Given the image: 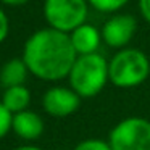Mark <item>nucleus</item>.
I'll list each match as a JSON object with an SVG mask.
<instances>
[{"instance_id": "14", "label": "nucleus", "mask_w": 150, "mask_h": 150, "mask_svg": "<svg viewBox=\"0 0 150 150\" xmlns=\"http://www.w3.org/2000/svg\"><path fill=\"white\" fill-rule=\"evenodd\" d=\"M13 126V115L4 107V103L0 102V139L10 131V127Z\"/></svg>"}, {"instance_id": "5", "label": "nucleus", "mask_w": 150, "mask_h": 150, "mask_svg": "<svg viewBox=\"0 0 150 150\" xmlns=\"http://www.w3.org/2000/svg\"><path fill=\"white\" fill-rule=\"evenodd\" d=\"M111 150H150V121L131 116L120 121L108 137Z\"/></svg>"}, {"instance_id": "9", "label": "nucleus", "mask_w": 150, "mask_h": 150, "mask_svg": "<svg viewBox=\"0 0 150 150\" xmlns=\"http://www.w3.org/2000/svg\"><path fill=\"white\" fill-rule=\"evenodd\" d=\"M13 131L26 140H34L44 132V121L34 111H21L13 116Z\"/></svg>"}, {"instance_id": "4", "label": "nucleus", "mask_w": 150, "mask_h": 150, "mask_svg": "<svg viewBox=\"0 0 150 150\" xmlns=\"http://www.w3.org/2000/svg\"><path fill=\"white\" fill-rule=\"evenodd\" d=\"M87 13V0H45L44 4V16L50 28L65 34L86 24Z\"/></svg>"}, {"instance_id": "8", "label": "nucleus", "mask_w": 150, "mask_h": 150, "mask_svg": "<svg viewBox=\"0 0 150 150\" xmlns=\"http://www.w3.org/2000/svg\"><path fill=\"white\" fill-rule=\"evenodd\" d=\"M71 44L74 47L78 57L81 55H92L97 53L98 47L102 42V33L92 24H82L78 29H74L69 34Z\"/></svg>"}, {"instance_id": "17", "label": "nucleus", "mask_w": 150, "mask_h": 150, "mask_svg": "<svg viewBox=\"0 0 150 150\" xmlns=\"http://www.w3.org/2000/svg\"><path fill=\"white\" fill-rule=\"evenodd\" d=\"M4 4H7V5H11V7H18V5H23V4H26L28 0H2Z\"/></svg>"}, {"instance_id": "10", "label": "nucleus", "mask_w": 150, "mask_h": 150, "mask_svg": "<svg viewBox=\"0 0 150 150\" xmlns=\"http://www.w3.org/2000/svg\"><path fill=\"white\" fill-rule=\"evenodd\" d=\"M28 66L23 60H10L7 62L2 69H0V84L5 89L10 87H16V86H23L24 79L28 76Z\"/></svg>"}, {"instance_id": "12", "label": "nucleus", "mask_w": 150, "mask_h": 150, "mask_svg": "<svg viewBox=\"0 0 150 150\" xmlns=\"http://www.w3.org/2000/svg\"><path fill=\"white\" fill-rule=\"evenodd\" d=\"M89 5L95 8V10L102 11V13H115V11L121 10L129 0H87Z\"/></svg>"}, {"instance_id": "3", "label": "nucleus", "mask_w": 150, "mask_h": 150, "mask_svg": "<svg viewBox=\"0 0 150 150\" xmlns=\"http://www.w3.org/2000/svg\"><path fill=\"white\" fill-rule=\"evenodd\" d=\"M71 89L81 98L95 97L108 81V63L100 53L81 55L69 73Z\"/></svg>"}, {"instance_id": "15", "label": "nucleus", "mask_w": 150, "mask_h": 150, "mask_svg": "<svg viewBox=\"0 0 150 150\" xmlns=\"http://www.w3.org/2000/svg\"><path fill=\"white\" fill-rule=\"evenodd\" d=\"M8 36V18L5 11L0 8V42H4Z\"/></svg>"}, {"instance_id": "7", "label": "nucleus", "mask_w": 150, "mask_h": 150, "mask_svg": "<svg viewBox=\"0 0 150 150\" xmlns=\"http://www.w3.org/2000/svg\"><path fill=\"white\" fill-rule=\"evenodd\" d=\"M81 97L73 89L66 87H52L45 92L42 98L44 110L52 116H68L79 108Z\"/></svg>"}, {"instance_id": "2", "label": "nucleus", "mask_w": 150, "mask_h": 150, "mask_svg": "<svg viewBox=\"0 0 150 150\" xmlns=\"http://www.w3.org/2000/svg\"><path fill=\"white\" fill-rule=\"evenodd\" d=\"M150 74V62L139 49L118 50L108 62V81L121 89L142 84Z\"/></svg>"}, {"instance_id": "1", "label": "nucleus", "mask_w": 150, "mask_h": 150, "mask_svg": "<svg viewBox=\"0 0 150 150\" xmlns=\"http://www.w3.org/2000/svg\"><path fill=\"white\" fill-rule=\"evenodd\" d=\"M78 53L69 34L47 28L26 40L23 62L34 76L45 81H58L69 76Z\"/></svg>"}, {"instance_id": "13", "label": "nucleus", "mask_w": 150, "mask_h": 150, "mask_svg": "<svg viewBox=\"0 0 150 150\" xmlns=\"http://www.w3.org/2000/svg\"><path fill=\"white\" fill-rule=\"evenodd\" d=\"M74 150H111L110 144L100 139H87L79 142L74 147Z\"/></svg>"}, {"instance_id": "11", "label": "nucleus", "mask_w": 150, "mask_h": 150, "mask_svg": "<svg viewBox=\"0 0 150 150\" xmlns=\"http://www.w3.org/2000/svg\"><path fill=\"white\" fill-rule=\"evenodd\" d=\"M31 102V94L24 86H16V87H10V89H5V94H4V107L7 108L10 113H21L28 108Z\"/></svg>"}, {"instance_id": "18", "label": "nucleus", "mask_w": 150, "mask_h": 150, "mask_svg": "<svg viewBox=\"0 0 150 150\" xmlns=\"http://www.w3.org/2000/svg\"><path fill=\"white\" fill-rule=\"evenodd\" d=\"M15 150H42V149H37V147L28 145V147H18V149H15Z\"/></svg>"}, {"instance_id": "6", "label": "nucleus", "mask_w": 150, "mask_h": 150, "mask_svg": "<svg viewBox=\"0 0 150 150\" xmlns=\"http://www.w3.org/2000/svg\"><path fill=\"white\" fill-rule=\"evenodd\" d=\"M137 21L131 15H115L102 28V40L111 49L123 50L132 40Z\"/></svg>"}, {"instance_id": "16", "label": "nucleus", "mask_w": 150, "mask_h": 150, "mask_svg": "<svg viewBox=\"0 0 150 150\" xmlns=\"http://www.w3.org/2000/svg\"><path fill=\"white\" fill-rule=\"evenodd\" d=\"M139 10L142 18L150 24V0H139Z\"/></svg>"}]
</instances>
